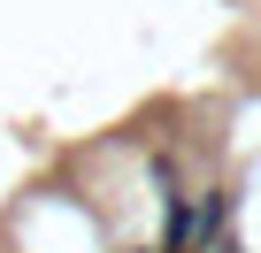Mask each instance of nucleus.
<instances>
[{
    "label": "nucleus",
    "instance_id": "nucleus-1",
    "mask_svg": "<svg viewBox=\"0 0 261 253\" xmlns=\"http://www.w3.org/2000/svg\"><path fill=\"white\" fill-rule=\"evenodd\" d=\"M223 253H238V245H223Z\"/></svg>",
    "mask_w": 261,
    "mask_h": 253
}]
</instances>
